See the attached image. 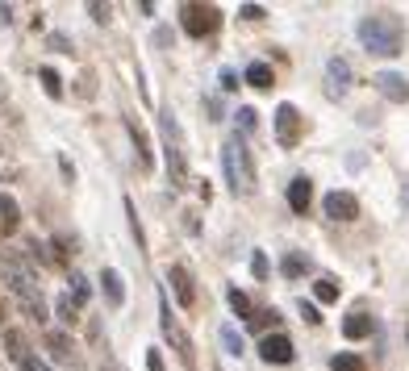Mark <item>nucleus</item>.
<instances>
[{
  "label": "nucleus",
  "instance_id": "f257e3e1",
  "mask_svg": "<svg viewBox=\"0 0 409 371\" xmlns=\"http://www.w3.org/2000/svg\"><path fill=\"white\" fill-rule=\"evenodd\" d=\"M355 38H360V46L368 55L393 59L405 46V25H401L397 13H368V17H360V25H355Z\"/></svg>",
  "mask_w": 409,
  "mask_h": 371
},
{
  "label": "nucleus",
  "instance_id": "f03ea898",
  "mask_svg": "<svg viewBox=\"0 0 409 371\" xmlns=\"http://www.w3.org/2000/svg\"><path fill=\"white\" fill-rule=\"evenodd\" d=\"M222 171H226V184L234 196H255V184H259L255 180V158L238 134H230L222 142Z\"/></svg>",
  "mask_w": 409,
  "mask_h": 371
},
{
  "label": "nucleus",
  "instance_id": "7ed1b4c3",
  "mask_svg": "<svg viewBox=\"0 0 409 371\" xmlns=\"http://www.w3.org/2000/svg\"><path fill=\"white\" fill-rule=\"evenodd\" d=\"M0 276H5V288L21 300V309L34 317V322H46V300H42V288L34 284V276L21 267V263H5V272H0Z\"/></svg>",
  "mask_w": 409,
  "mask_h": 371
},
{
  "label": "nucleus",
  "instance_id": "20e7f679",
  "mask_svg": "<svg viewBox=\"0 0 409 371\" xmlns=\"http://www.w3.org/2000/svg\"><path fill=\"white\" fill-rule=\"evenodd\" d=\"M159 130H163V158H167L172 188H184L188 184V154H184V138H180L176 117L172 113H159Z\"/></svg>",
  "mask_w": 409,
  "mask_h": 371
},
{
  "label": "nucleus",
  "instance_id": "39448f33",
  "mask_svg": "<svg viewBox=\"0 0 409 371\" xmlns=\"http://www.w3.org/2000/svg\"><path fill=\"white\" fill-rule=\"evenodd\" d=\"M159 330H163V338L172 342V350L180 355V363L184 367H196V355H192V338L184 334V326L172 317V304H167V292H159Z\"/></svg>",
  "mask_w": 409,
  "mask_h": 371
},
{
  "label": "nucleus",
  "instance_id": "423d86ee",
  "mask_svg": "<svg viewBox=\"0 0 409 371\" xmlns=\"http://www.w3.org/2000/svg\"><path fill=\"white\" fill-rule=\"evenodd\" d=\"M180 25L188 38H209L222 25V9L218 5H184L180 9Z\"/></svg>",
  "mask_w": 409,
  "mask_h": 371
},
{
  "label": "nucleus",
  "instance_id": "0eeeda50",
  "mask_svg": "<svg viewBox=\"0 0 409 371\" xmlns=\"http://www.w3.org/2000/svg\"><path fill=\"white\" fill-rule=\"evenodd\" d=\"M301 138V113H296V104H280L276 109V142L284 150H292Z\"/></svg>",
  "mask_w": 409,
  "mask_h": 371
},
{
  "label": "nucleus",
  "instance_id": "6e6552de",
  "mask_svg": "<svg viewBox=\"0 0 409 371\" xmlns=\"http://www.w3.org/2000/svg\"><path fill=\"white\" fill-rule=\"evenodd\" d=\"M372 84H376V92H380L384 100H393V104H409V80H405L401 71H376Z\"/></svg>",
  "mask_w": 409,
  "mask_h": 371
},
{
  "label": "nucleus",
  "instance_id": "1a4fd4ad",
  "mask_svg": "<svg viewBox=\"0 0 409 371\" xmlns=\"http://www.w3.org/2000/svg\"><path fill=\"white\" fill-rule=\"evenodd\" d=\"M322 208H326L330 222H355V217H360V200H355L351 192H326Z\"/></svg>",
  "mask_w": 409,
  "mask_h": 371
},
{
  "label": "nucleus",
  "instance_id": "9d476101",
  "mask_svg": "<svg viewBox=\"0 0 409 371\" xmlns=\"http://www.w3.org/2000/svg\"><path fill=\"white\" fill-rule=\"evenodd\" d=\"M167 284H172V292H176V300L184 309L196 304V284H192V272L184 267V263H172V267H167Z\"/></svg>",
  "mask_w": 409,
  "mask_h": 371
},
{
  "label": "nucleus",
  "instance_id": "9b49d317",
  "mask_svg": "<svg viewBox=\"0 0 409 371\" xmlns=\"http://www.w3.org/2000/svg\"><path fill=\"white\" fill-rule=\"evenodd\" d=\"M351 80H355V71H351V63L334 55V59L326 63V92H330V96L338 100V96H347V88H351Z\"/></svg>",
  "mask_w": 409,
  "mask_h": 371
},
{
  "label": "nucleus",
  "instance_id": "f8f14e48",
  "mask_svg": "<svg viewBox=\"0 0 409 371\" xmlns=\"http://www.w3.org/2000/svg\"><path fill=\"white\" fill-rule=\"evenodd\" d=\"M259 355H264V363H292V338L288 334H268L264 342H259Z\"/></svg>",
  "mask_w": 409,
  "mask_h": 371
},
{
  "label": "nucleus",
  "instance_id": "ddd939ff",
  "mask_svg": "<svg viewBox=\"0 0 409 371\" xmlns=\"http://www.w3.org/2000/svg\"><path fill=\"white\" fill-rule=\"evenodd\" d=\"M100 288H105L109 309H121V304H126V280H121L117 267H105V272H100Z\"/></svg>",
  "mask_w": 409,
  "mask_h": 371
},
{
  "label": "nucleus",
  "instance_id": "4468645a",
  "mask_svg": "<svg viewBox=\"0 0 409 371\" xmlns=\"http://www.w3.org/2000/svg\"><path fill=\"white\" fill-rule=\"evenodd\" d=\"M309 200H314V184L305 176H296L288 184V208H292V213H309Z\"/></svg>",
  "mask_w": 409,
  "mask_h": 371
},
{
  "label": "nucleus",
  "instance_id": "2eb2a0df",
  "mask_svg": "<svg viewBox=\"0 0 409 371\" xmlns=\"http://www.w3.org/2000/svg\"><path fill=\"white\" fill-rule=\"evenodd\" d=\"M46 346H50V359H55V363H75V342H71L67 334L50 330V334H46Z\"/></svg>",
  "mask_w": 409,
  "mask_h": 371
},
{
  "label": "nucleus",
  "instance_id": "dca6fc26",
  "mask_svg": "<svg viewBox=\"0 0 409 371\" xmlns=\"http://www.w3.org/2000/svg\"><path fill=\"white\" fill-rule=\"evenodd\" d=\"M242 80H246L250 88H272V84H276V71H272V63H264V59H255V63H246V71H242Z\"/></svg>",
  "mask_w": 409,
  "mask_h": 371
},
{
  "label": "nucleus",
  "instance_id": "f3484780",
  "mask_svg": "<svg viewBox=\"0 0 409 371\" xmlns=\"http://www.w3.org/2000/svg\"><path fill=\"white\" fill-rule=\"evenodd\" d=\"M372 330H376V322H372V317H368V313H351V317H347V322H342V334H347L351 342H360V338H368Z\"/></svg>",
  "mask_w": 409,
  "mask_h": 371
},
{
  "label": "nucleus",
  "instance_id": "a211bd4d",
  "mask_svg": "<svg viewBox=\"0 0 409 371\" xmlns=\"http://www.w3.org/2000/svg\"><path fill=\"white\" fill-rule=\"evenodd\" d=\"M5 355L13 363H25L30 359V346H25V334L21 330H5Z\"/></svg>",
  "mask_w": 409,
  "mask_h": 371
},
{
  "label": "nucleus",
  "instance_id": "6ab92c4d",
  "mask_svg": "<svg viewBox=\"0 0 409 371\" xmlns=\"http://www.w3.org/2000/svg\"><path fill=\"white\" fill-rule=\"evenodd\" d=\"M17 222H21L17 200H13V196H0V230H5V234H17Z\"/></svg>",
  "mask_w": 409,
  "mask_h": 371
},
{
  "label": "nucleus",
  "instance_id": "aec40b11",
  "mask_svg": "<svg viewBox=\"0 0 409 371\" xmlns=\"http://www.w3.org/2000/svg\"><path fill=\"white\" fill-rule=\"evenodd\" d=\"M226 300H230V313H234V317H242V322H255V309H250V296H246V292L230 288Z\"/></svg>",
  "mask_w": 409,
  "mask_h": 371
},
{
  "label": "nucleus",
  "instance_id": "412c9836",
  "mask_svg": "<svg viewBox=\"0 0 409 371\" xmlns=\"http://www.w3.org/2000/svg\"><path fill=\"white\" fill-rule=\"evenodd\" d=\"M280 272H284L288 280H301L305 272H309V259H305V254H296V250H292V254H284V263H280Z\"/></svg>",
  "mask_w": 409,
  "mask_h": 371
},
{
  "label": "nucleus",
  "instance_id": "4be33fe9",
  "mask_svg": "<svg viewBox=\"0 0 409 371\" xmlns=\"http://www.w3.org/2000/svg\"><path fill=\"white\" fill-rule=\"evenodd\" d=\"M126 130H130V138H134V146H138V163L150 167V142H146V134L138 130V121H126Z\"/></svg>",
  "mask_w": 409,
  "mask_h": 371
},
{
  "label": "nucleus",
  "instance_id": "5701e85b",
  "mask_svg": "<svg viewBox=\"0 0 409 371\" xmlns=\"http://www.w3.org/2000/svg\"><path fill=\"white\" fill-rule=\"evenodd\" d=\"M38 75H42V88H46V96H50V100H59V96H63V80H59V71H55V67H42Z\"/></svg>",
  "mask_w": 409,
  "mask_h": 371
},
{
  "label": "nucleus",
  "instance_id": "b1692460",
  "mask_svg": "<svg viewBox=\"0 0 409 371\" xmlns=\"http://www.w3.org/2000/svg\"><path fill=\"white\" fill-rule=\"evenodd\" d=\"M71 300H75V309H84L88 304V296H92V288H88V280L80 276V272H71V292H67Z\"/></svg>",
  "mask_w": 409,
  "mask_h": 371
},
{
  "label": "nucleus",
  "instance_id": "393cba45",
  "mask_svg": "<svg viewBox=\"0 0 409 371\" xmlns=\"http://www.w3.org/2000/svg\"><path fill=\"white\" fill-rule=\"evenodd\" d=\"M222 346H226V355H242L246 346H242V334H238V326H222Z\"/></svg>",
  "mask_w": 409,
  "mask_h": 371
},
{
  "label": "nucleus",
  "instance_id": "a878e982",
  "mask_svg": "<svg viewBox=\"0 0 409 371\" xmlns=\"http://www.w3.org/2000/svg\"><path fill=\"white\" fill-rule=\"evenodd\" d=\"M126 217H130V234H134V242H138V250H146V234H142V222H138V208H134V200L126 196Z\"/></svg>",
  "mask_w": 409,
  "mask_h": 371
},
{
  "label": "nucleus",
  "instance_id": "bb28decb",
  "mask_svg": "<svg viewBox=\"0 0 409 371\" xmlns=\"http://www.w3.org/2000/svg\"><path fill=\"white\" fill-rule=\"evenodd\" d=\"M314 296H318L322 304H334V300H338V284H334L330 276H322V280L314 284Z\"/></svg>",
  "mask_w": 409,
  "mask_h": 371
},
{
  "label": "nucleus",
  "instance_id": "cd10ccee",
  "mask_svg": "<svg viewBox=\"0 0 409 371\" xmlns=\"http://www.w3.org/2000/svg\"><path fill=\"white\" fill-rule=\"evenodd\" d=\"M330 371H364V359L360 355H334L330 359Z\"/></svg>",
  "mask_w": 409,
  "mask_h": 371
},
{
  "label": "nucleus",
  "instance_id": "c85d7f7f",
  "mask_svg": "<svg viewBox=\"0 0 409 371\" xmlns=\"http://www.w3.org/2000/svg\"><path fill=\"white\" fill-rule=\"evenodd\" d=\"M255 125H259V113L242 104V109H238V130H242V134H255Z\"/></svg>",
  "mask_w": 409,
  "mask_h": 371
},
{
  "label": "nucleus",
  "instance_id": "c756f323",
  "mask_svg": "<svg viewBox=\"0 0 409 371\" xmlns=\"http://www.w3.org/2000/svg\"><path fill=\"white\" fill-rule=\"evenodd\" d=\"M250 272H255V280H268V254L264 250L250 254Z\"/></svg>",
  "mask_w": 409,
  "mask_h": 371
},
{
  "label": "nucleus",
  "instance_id": "7c9ffc66",
  "mask_svg": "<svg viewBox=\"0 0 409 371\" xmlns=\"http://www.w3.org/2000/svg\"><path fill=\"white\" fill-rule=\"evenodd\" d=\"M296 309H301V317H305L309 326H318V322H322V313H318V304H314V300H296Z\"/></svg>",
  "mask_w": 409,
  "mask_h": 371
},
{
  "label": "nucleus",
  "instance_id": "2f4dec72",
  "mask_svg": "<svg viewBox=\"0 0 409 371\" xmlns=\"http://www.w3.org/2000/svg\"><path fill=\"white\" fill-rule=\"evenodd\" d=\"M55 309H59L63 322H75V300H71V296H59V304H55Z\"/></svg>",
  "mask_w": 409,
  "mask_h": 371
},
{
  "label": "nucleus",
  "instance_id": "473e14b6",
  "mask_svg": "<svg viewBox=\"0 0 409 371\" xmlns=\"http://www.w3.org/2000/svg\"><path fill=\"white\" fill-rule=\"evenodd\" d=\"M238 17H246V21H264V5H242Z\"/></svg>",
  "mask_w": 409,
  "mask_h": 371
},
{
  "label": "nucleus",
  "instance_id": "72a5a7b5",
  "mask_svg": "<svg viewBox=\"0 0 409 371\" xmlns=\"http://www.w3.org/2000/svg\"><path fill=\"white\" fill-rule=\"evenodd\" d=\"M146 371H163V355H159L155 346H150V350H146Z\"/></svg>",
  "mask_w": 409,
  "mask_h": 371
},
{
  "label": "nucleus",
  "instance_id": "f704fd0d",
  "mask_svg": "<svg viewBox=\"0 0 409 371\" xmlns=\"http://www.w3.org/2000/svg\"><path fill=\"white\" fill-rule=\"evenodd\" d=\"M234 88H238V75L226 67V71H222V92H234Z\"/></svg>",
  "mask_w": 409,
  "mask_h": 371
},
{
  "label": "nucleus",
  "instance_id": "c9c22d12",
  "mask_svg": "<svg viewBox=\"0 0 409 371\" xmlns=\"http://www.w3.org/2000/svg\"><path fill=\"white\" fill-rule=\"evenodd\" d=\"M21 371H50V367H46V363H42V359H38V355H30V359H25V363H21Z\"/></svg>",
  "mask_w": 409,
  "mask_h": 371
},
{
  "label": "nucleus",
  "instance_id": "e433bc0d",
  "mask_svg": "<svg viewBox=\"0 0 409 371\" xmlns=\"http://www.w3.org/2000/svg\"><path fill=\"white\" fill-rule=\"evenodd\" d=\"M88 13H92L96 21H109V5H96V0H92V5H88Z\"/></svg>",
  "mask_w": 409,
  "mask_h": 371
},
{
  "label": "nucleus",
  "instance_id": "4c0bfd02",
  "mask_svg": "<svg viewBox=\"0 0 409 371\" xmlns=\"http://www.w3.org/2000/svg\"><path fill=\"white\" fill-rule=\"evenodd\" d=\"M0 25H13V5H0Z\"/></svg>",
  "mask_w": 409,
  "mask_h": 371
},
{
  "label": "nucleus",
  "instance_id": "58836bf2",
  "mask_svg": "<svg viewBox=\"0 0 409 371\" xmlns=\"http://www.w3.org/2000/svg\"><path fill=\"white\" fill-rule=\"evenodd\" d=\"M100 371H121V367H117L113 359H105V363H100Z\"/></svg>",
  "mask_w": 409,
  "mask_h": 371
},
{
  "label": "nucleus",
  "instance_id": "ea45409f",
  "mask_svg": "<svg viewBox=\"0 0 409 371\" xmlns=\"http://www.w3.org/2000/svg\"><path fill=\"white\" fill-rule=\"evenodd\" d=\"M0 322H5V313H0Z\"/></svg>",
  "mask_w": 409,
  "mask_h": 371
},
{
  "label": "nucleus",
  "instance_id": "a19ab883",
  "mask_svg": "<svg viewBox=\"0 0 409 371\" xmlns=\"http://www.w3.org/2000/svg\"><path fill=\"white\" fill-rule=\"evenodd\" d=\"M405 204H409V196H405Z\"/></svg>",
  "mask_w": 409,
  "mask_h": 371
},
{
  "label": "nucleus",
  "instance_id": "79ce46f5",
  "mask_svg": "<svg viewBox=\"0 0 409 371\" xmlns=\"http://www.w3.org/2000/svg\"><path fill=\"white\" fill-rule=\"evenodd\" d=\"M405 338H409V330H405Z\"/></svg>",
  "mask_w": 409,
  "mask_h": 371
},
{
  "label": "nucleus",
  "instance_id": "37998d69",
  "mask_svg": "<svg viewBox=\"0 0 409 371\" xmlns=\"http://www.w3.org/2000/svg\"><path fill=\"white\" fill-rule=\"evenodd\" d=\"M213 371H222V367H213Z\"/></svg>",
  "mask_w": 409,
  "mask_h": 371
}]
</instances>
